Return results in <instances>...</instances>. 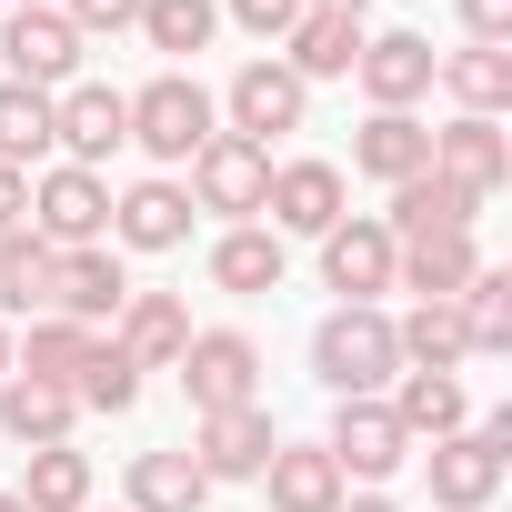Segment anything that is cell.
I'll return each mask as SVG.
<instances>
[{"instance_id": "34", "label": "cell", "mask_w": 512, "mask_h": 512, "mask_svg": "<svg viewBox=\"0 0 512 512\" xmlns=\"http://www.w3.org/2000/svg\"><path fill=\"white\" fill-rule=\"evenodd\" d=\"M462 332H472V362H502L512 352V272H472L462 282Z\"/></svg>"}, {"instance_id": "28", "label": "cell", "mask_w": 512, "mask_h": 512, "mask_svg": "<svg viewBox=\"0 0 512 512\" xmlns=\"http://www.w3.org/2000/svg\"><path fill=\"white\" fill-rule=\"evenodd\" d=\"M392 342H402V372H462V362H472L462 302H412V312L392 322Z\"/></svg>"}, {"instance_id": "17", "label": "cell", "mask_w": 512, "mask_h": 512, "mask_svg": "<svg viewBox=\"0 0 512 512\" xmlns=\"http://www.w3.org/2000/svg\"><path fill=\"white\" fill-rule=\"evenodd\" d=\"M111 241H121V251H181V241H191V191H181L171 171L131 181V191L111 201Z\"/></svg>"}, {"instance_id": "36", "label": "cell", "mask_w": 512, "mask_h": 512, "mask_svg": "<svg viewBox=\"0 0 512 512\" xmlns=\"http://www.w3.org/2000/svg\"><path fill=\"white\" fill-rule=\"evenodd\" d=\"M71 402H81V412H131V402H141V372H131L111 342H91L81 372H71Z\"/></svg>"}, {"instance_id": "41", "label": "cell", "mask_w": 512, "mask_h": 512, "mask_svg": "<svg viewBox=\"0 0 512 512\" xmlns=\"http://www.w3.org/2000/svg\"><path fill=\"white\" fill-rule=\"evenodd\" d=\"M342 512H402L392 492H342Z\"/></svg>"}, {"instance_id": "27", "label": "cell", "mask_w": 512, "mask_h": 512, "mask_svg": "<svg viewBox=\"0 0 512 512\" xmlns=\"http://www.w3.org/2000/svg\"><path fill=\"white\" fill-rule=\"evenodd\" d=\"M432 81L472 111V121H502L512 111V51H492V41H462V51H442L432 61Z\"/></svg>"}, {"instance_id": "14", "label": "cell", "mask_w": 512, "mask_h": 512, "mask_svg": "<svg viewBox=\"0 0 512 512\" xmlns=\"http://www.w3.org/2000/svg\"><path fill=\"white\" fill-rule=\"evenodd\" d=\"M262 221H272L282 241H322V231L342 221V171H332V161H272Z\"/></svg>"}, {"instance_id": "24", "label": "cell", "mask_w": 512, "mask_h": 512, "mask_svg": "<svg viewBox=\"0 0 512 512\" xmlns=\"http://www.w3.org/2000/svg\"><path fill=\"white\" fill-rule=\"evenodd\" d=\"M352 61H362V21H342V11H302L292 31H282V71L312 91V81H352Z\"/></svg>"}, {"instance_id": "12", "label": "cell", "mask_w": 512, "mask_h": 512, "mask_svg": "<svg viewBox=\"0 0 512 512\" xmlns=\"http://www.w3.org/2000/svg\"><path fill=\"white\" fill-rule=\"evenodd\" d=\"M392 262H402V241H392L372 211H362V221L342 211V221L322 231V282H332L342 302H382V292H392Z\"/></svg>"}, {"instance_id": "23", "label": "cell", "mask_w": 512, "mask_h": 512, "mask_svg": "<svg viewBox=\"0 0 512 512\" xmlns=\"http://www.w3.org/2000/svg\"><path fill=\"white\" fill-rule=\"evenodd\" d=\"M262 492H272V512H342V462L322 452V442H272V462H262Z\"/></svg>"}, {"instance_id": "42", "label": "cell", "mask_w": 512, "mask_h": 512, "mask_svg": "<svg viewBox=\"0 0 512 512\" xmlns=\"http://www.w3.org/2000/svg\"><path fill=\"white\" fill-rule=\"evenodd\" d=\"M302 11H342V21H362V11H372V0H302Z\"/></svg>"}, {"instance_id": "30", "label": "cell", "mask_w": 512, "mask_h": 512, "mask_svg": "<svg viewBox=\"0 0 512 512\" xmlns=\"http://www.w3.org/2000/svg\"><path fill=\"white\" fill-rule=\"evenodd\" d=\"M171 71L191 61V51H211V31H221V0H141V21H131Z\"/></svg>"}, {"instance_id": "43", "label": "cell", "mask_w": 512, "mask_h": 512, "mask_svg": "<svg viewBox=\"0 0 512 512\" xmlns=\"http://www.w3.org/2000/svg\"><path fill=\"white\" fill-rule=\"evenodd\" d=\"M0 382H11V322H0Z\"/></svg>"}, {"instance_id": "6", "label": "cell", "mask_w": 512, "mask_h": 512, "mask_svg": "<svg viewBox=\"0 0 512 512\" xmlns=\"http://www.w3.org/2000/svg\"><path fill=\"white\" fill-rule=\"evenodd\" d=\"M322 452L342 462V482L382 492V482L412 462V432H402V422H392V402L372 392V402H332V432H322Z\"/></svg>"}, {"instance_id": "44", "label": "cell", "mask_w": 512, "mask_h": 512, "mask_svg": "<svg viewBox=\"0 0 512 512\" xmlns=\"http://www.w3.org/2000/svg\"><path fill=\"white\" fill-rule=\"evenodd\" d=\"M11 11H51V0H11Z\"/></svg>"}, {"instance_id": "13", "label": "cell", "mask_w": 512, "mask_h": 512, "mask_svg": "<svg viewBox=\"0 0 512 512\" xmlns=\"http://www.w3.org/2000/svg\"><path fill=\"white\" fill-rule=\"evenodd\" d=\"M121 302H131V272H121L111 241H91V251H51V312H61V322L101 332Z\"/></svg>"}, {"instance_id": "11", "label": "cell", "mask_w": 512, "mask_h": 512, "mask_svg": "<svg viewBox=\"0 0 512 512\" xmlns=\"http://www.w3.org/2000/svg\"><path fill=\"white\" fill-rule=\"evenodd\" d=\"M432 41L422 31H362V61H352V81H362V101L372 111H412V101H432Z\"/></svg>"}, {"instance_id": "2", "label": "cell", "mask_w": 512, "mask_h": 512, "mask_svg": "<svg viewBox=\"0 0 512 512\" xmlns=\"http://www.w3.org/2000/svg\"><path fill=\"white\" fill-rule=\"evenodd\" d=\"M221 131V111H211V91L191 81V71H151L141 91H131V151H151L161 171H191V151Z\"/></svg>"}, {"instance_id": "20", "label": "cell", "mask_w": 512, "mask_h": 512, "mask_svg": "<svg viewBox=\"0 0 512 512\" xmlns=\"http://www.w3.org/2000/svg\"><path fill=\"white\" fill-rule=\"evenodd\" d=\"M392 422L412 432V452L422 442H452V432H472V392H462V372H392Z\"/></svg>"}, {"instance_id": "35", "label": "cell", "mask_w": 512, "mask_h": 512, "mask_svg": "<svg viewBox=\"0 0 512 512\" xmlns=\"http://www.w3.org/2000/svg\"><path fill=\"white\" fill-rule=\"evenodd\" d=\"M91 342H101V332H81V322H61V312H31V342H11V372H31V382H71Z\"/></svg>"}, {"instance_id": "10", "label": "cell", "mask_w": 512, "mask_h": 512, "mask_svg": "<svg viewBox=\"0 0 512 512\" xmlns=\"http://www.w3.org/2000/svg\"><path fill=\"white\" fill-rule=\"evenodd\" d=\"M81 31L61 21V11H11L0 21V61H11V81H31V91H71L81 81Z\"/></svg>"}, {"instance_id": "26", "label": "cell", "mask_w": 512, "mask_h": 512, "mask_svg": "<svg viewBox=\"0 0 512 512\" xmlns=\"http://www.w3.org/2000/svg\"><path fill=\"white\" fill-rule=\"evenodd\" d=\"M71 422H81L71 382H31V372H11V382H0V432H11L21 452H51V442H71Z\"/></svg>"}, {"instance_id": "32", "label": "cell", "mask_w": 512, "mask_h": 512, "mask_svg": "<svg viewBox=\"0 0 512 512\" xmlns=\"http://www.w3.org/2000/svg\"><path fill=\"white\" fill-rule=\"evenodd\" d=\"M21 512H91V452H71V442L31 452V472H21Z\"/></svg>"}, {"instance_id": "38", "label": "cell", "mask_w": 512, "mask_h": 512, "mask_svg": "<svg viewBox=\"0 0 512 512\" xmlns=\"http://www.w3.org/2000/svg\"><path fill=\"white\" fill-rule=\"evenodd\" d=\"M221 11H231V21L251 31V41H282V31L302 21V0H221Z\"/></svg>"}, {"instance_id": "21", "label": "cell", "mask_w": 512, "mask_h": 512, "mask_svg": "<svg viewBox=\"0 0 512 512\" xmlns=\"http://www.w3.org/2000/svg\"><path fill=\"white\" fill-rule=\"evenodd\" d=\"M282 272H292V251H282V231H272V221H231V231L211 241V292L262 302V292H282Z\"/></svg>"}, {"instance_id": "39", "label": "cell", "mask_w": 512, "mask_h": 512, "mask_svg": "<svg viewBox=\"0 0 512 512\" xmlns=\"http://www.w3.org/2000/svg\"><path fill=\"white\" fill-rule=\"evenodd\" d=\"M452 11H462V31H472V41L512 51V0H452Z\"/></svg>"}, {"instance_id": "22", "label": "cell", "mask_w": 512, "mask_h": 512, "mask_svg": "<svg viewBox=\"0 0 512 512\" xmlns=\"http://www.w3.org/2000/svg\"><path fill=\"white\" fill-rule=\"evenodd\" d=\"M352 171L362 181H412V171H432V121L422 111H372L362 131H352Z\"/></svg>"}, {"instance_id": "18", "label": "cell", "mask_w": 512, "mask_h": 512, "mask_svg": "<svg viewBox=\"0 0 512 512\" xmlns=\"http://www.w3.org/2000/svg\"><path fill=\"white\" fill-rule=\"evenodd\" d=\"M181 342H191L181 292H131V302L111 312V352H121L131 372H171V362H181Z\"/></svg>"}, {"instance_id": "40", "label": "cell", "mask_w": 512, "mask_h": 512, "mask_svg": "<svg viewBox=\"0 0 512 512\" xmlns=\"http://www.w3.org/2000/svg\"><path fill=\"white\" fill-rule=\"evenodd\" d=\"M21 221H31V171L0 161V231H21Z\"/></svg>"}, {"instance_id": "31", "label": "cell", "mask_w": 512, "mask_h": 512, "mask_svg": "<svg viewBox=\"0 0 512 512\" xmlns=\"http://www.w3.org/2000/svg\"><path fill=\"white\" fill-rule=\"evenodd\" d=\"M31 312H51V251L21 221V231H0V322H31Z\"/></svg>"}, {"instance_id": "19", "label": "cell", "mask_w": 512, "mask_h": 512, "mask_svg": "<svg viewBox=\"0 0 512 512\" xmlns=\"http://www.w3.org/2000/svg\"><path fill=\"white\" fill-rule=\"evenodd\" d=\"M392 241H432V231H472L482 221V201L462 191V181H442V171H412V181H392V211H372Z\"/></svg>"}, {"instance_id": "3", "label": "cell", "mask_w": 512, "mask_h": 512, "mask_svg": "<svg viewBox=\"0 0 512 512\" xmlns=\"http://www.w3.org/2000/svg\"><path fill=\"white\" fill-rule=\"evenodd\" d=\"M31 241L41 251H91L111 241V181L81 161H41L31 171Z\"/></svg>"}, {"instance_id": "29", "label": "cell", "mask_w": 512, "mask_h": 512, "mask_svg": "<svg viewBox=\"0 0 512 512\" xmlns=\"http://www.w3.org/2000/svg\"><path fill=\"white\" fill-rule=\"evenodd\" d=\"M211 482L191 452H131V512H201Z\"/></svg>"}, {"instance_id": "37", "label": "cell", "mask_w": 512, "mask_h": 512, "mask_svg": "<svg viewBox=\"0 0 512 512\" xmlns=\"http://www.w3.org/2000/svg\"><path fill=\"white\" fill-rule=\"evenodd\" d=\"M51 11H61L81 41H101V31H131V21H141V0H51Z\"/></svg>"}, {"instance_id": "9", "label": "cell", "mask_w": 512, "mask_h": 512, "mask_svg": "<svg viewBox=\"0 0 512 512\" xmlns=\"http://www.w3.org/2000/svg\"><path fill=\"white\" fill-rule=\"evenodd\" d=\"M211 111H221V121H231L241 141H262V151H272L282 131H302V111H312V91H302V81H292L282 61H241V71H231V91H221Z\"/></svg>"}, {"instance_id": "25", "label": "cell", "mask_w": 512, "mask_h": 512, "mask_svg": "<svg viewBox=\"0 0 512 512\" xmlns=\"http://www.w3.org/2000/svg\"><path fill=\"white\" fill-rule=\"evenodd\" d=\"M472 272H482L472 231H432V241H402L392 292H412V302H462V282H472Z\"/></svg>"}, {"instance_id": "33", "label": "cell", "mask_w": 512, "mask_h": 512, "mask_svg": "<svg viewBox=\"0 0 512 512\" xmlns=\"http://www.w3.org/2000/svg\"><path fill=\"white\" fill-rule=\"evenodd\" d=\"M0 161H11V171H41L51 161V91L0 81Z\"/></svg>"}, {"instance_id": "5", "label": "cell", "mask_w": 512, "mask_h": 512, "mask_svg": "<svg viewBox=\"0 0 512 512\" xmlns=\"http://www.w3.org/2000/svg\"><path fill=\"white\" fill-rule=\"evenodd\" d=\"M171 372H181V392H191V422L262 402V342H251V332H191Z\"/></svg>"}, {"instance_id": "45", "label": "cell", "mask_w": 512, "mask_h": 512, "mask_svg": "<svg viewBox=\"0 0 512 512\" xmlns=\"http://www.w3.org/2000/svg\"><path fill=\"white\" fill-rule=\"evenodd\" d=\"M0 512H21V492H0Z\"/></svg>"}, {"instance_id": "16", "label": "cell", "mask_w": 512, "mask_h": 512, "mask_svg": "<svg viewBox=\"0 0 512 512\" xmlns=\"http://www.w3.org/2000/svg\"><path fill=\"white\" fill-rule=\"evenodd\" d=\"M432 171H442V181H462L472 201H492V191L512 181V141H502V121H472V111H452V121L432 131Z\"/></svg>"}, {"instance_id": "15", "label": "cell", "mask_w": 512, "mask_h": 512, "mask_svg": "<svg viewBox=\"0 0 512 512\" xmlns=\"http://www.w3.org/2000/svg\"><path fill=\"white\" fill-rule=\"evenodd\" d=\"M272 412L262 402H241V412H201V432H191V462H201V482H262V462H272Z\"/></svg>"}, {"instance_id": "4", "label": "cell", "mask_w": 512, "mask_h": 512, "mask_svg": "<svg viewBox=\"0 0 512 512\" xmlns=\"http://www.w3.org/2000/svg\"><path fill=\"white\" fill-rule=\"evenodd\" d=\"M422 472H432V502H442V512H482V502L512 482V412H492V422H472V432L432 442V452H422Z\"/></svg>"}, {"instance_id": "1", "label": "cell", "mask_w": 512, "mask_h": 512, "mask_svg": "<svg viewBox=\"0 0 512 512\" xmlns=\"http://www.w3.org/2000/svg\"><path fill=\"white\" fill-rule=\"evenodd\" d=\"M392 372H402V342H392V312H382V302L322 312V332H312V382H322L332 402H372V392H392Z\"/></svg>"}, {"instance_id": "8", "label": "cell", "mask_w": 512, "mask_h": 512, "mask_svg": "<svg viewBox=\"0 0 512 512\" xmlns=\"http://www.w3.org/2000/svg\"><path fill=\"white\" fill-rule=\"evenodd\" d=\"M121 141H131V91H111V81H71V91H51V151H61V161L101 171Z\"/></svg>"}, {"instance_id": "7", "label": "cell", "mask_w": 512, "mask_h": 512, "mask_svg": "<svg viewBox=\"0 0 512 512\" xmlns=\"http://www.w3.org/2000/svg\"><path fill=\"white\" fill-rule=\"evenodd\" d=\"M262 191H272V151L241 141V131H211L191 151V201L221 211V221H262Z\"/></svg>"}]
</instances>
